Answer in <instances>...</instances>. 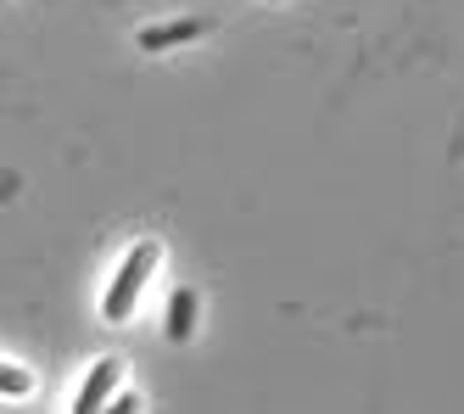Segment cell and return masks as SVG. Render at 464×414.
<instances>
[{"mask_svg": "<svg viewBox=\"0 0 464 414\" xmlns=\"http://www.w3.org/2000/svg\"><path fill=\"white\" fill-rule=\"evenodd\" d=\"M157 247H151V241H140V247L135 252H129L123 258V269H118V281H112V291H107V308H102V314L112 320V325H123L129 320V308H135V297H140V286L151 281V269H157Z\"/></svg>", "mask_w": 464, "mask_h": 414, "instance_id": "1", "label": "cell"}, {"mask_svg": "<svg viewBox=\"0 0 464 414\" xmlns=\"http://www.w3.org/2000/svg\"><path fill=\"white\" fill-rule=\"evenodd\" d=\"M190 314H196V297H190V291H174V302H169V336H174V341L190 336Z\"/></svg>", "mask_w": 464, "mask_h": 414, "instance_id": "4", "label": "cell"}, {"mask_svg": "<svg viewBox=\"0 0 464 414\" xmlns=\"http://www.w3.org/2000/svg\"><path fill=\"white\" fill-rule=\"evenodd\" d=\"M213 23L208 17H185V23H162V28H146L140 34V51H169V45H185V40H202Z\"/></svg>", "mask_w": 464, "mask_h": 414, "instance_id": "2", "label": "cell"}, {"mask_svg": "<svg viewBox=\"0 0 464 414\" xmlns=\"http://www.w3.org/2000/svg\"><path fill=\"white\" fill-rule=\"evenodd\" d=\"M0 392H6V398L34 392V375H28V370H17V364H0Z\"/></svg>", "mask_w": 464, "mask_h": 414, "instance_id": "5", "label": "cell"}, {"mask_svg": "<svg viewBox=\"0 0 464 414\" xmlns=\"http://www.w3.org/2000/svg\"><path fill=\"white\" fill-rule=\"evenodd\" d=\"M112 387H118V364L112 359H102V364H95V375H90V381H84V392H79V414H90V409H107V398H112Z\"/></svg>", "mask_w": 464, "mask_h": 414, "instance_id": "3", "label": "cell"}]
</instances>
